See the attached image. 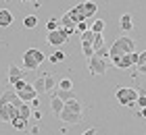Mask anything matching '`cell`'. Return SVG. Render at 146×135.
<instances>
[{
  "instance_id": "cell-1",
  "label": "cell",
  "mask_w": 146,
  "mask_h": 135,
  "mask_svg": "<svg viewBox=\"0 0 146 135\" xmlns=\"http://www.w3.org/2000/svg\"><path fill=\"white\" fill-rule=\"evenodd\" d=\"M19 104H21V100L17 98V92L6 90L0 96V121L13 123L15 119H19Z\"/></svg>"
},
{
  "instance_id": "cell-2",
  "label": "cell",
  "mask_w": 146,
  "mask_h": 135,
  "mask_svg": "<svg viewBox=\"0 0 146 135\" xmlns=\"http://www.w3.org/2000/svg\"><path fill=\"white\" fill-rule=\"evenodd\" d=\"M82 117H84V106L77 98L65 104L63 112L58 114V119H61L63 123H67V125H79L82 123Z\"/></svg>"
},
{
  "instance_id": "cell-3",
  "label": "cell",
  "mask_w": 146,
  "mask_h": 135,
  "mask_svg": "<svg viewBox=\"0 0 146 135\" xmlns=\"http://www.w3.org/2000/svg\"><path fill=\"white\" fill-rule=\"evenodd\" d=\"M134 52H136L134 40L127 38V36H121V38H117L115 42L109 46V60L113 56H127V54H134Z\"/></svg>"
},
{
  "instance_id": "cell-4",
  "label": "cell",
  "mask_w": 146,
  "mask_h": 135,
  "mask_svg": "<svg viewBox=\"0 0 146 135\" xmlns=\"http://www.w3.org/2000/svg\"><path fill=\"white\" fill-rule=\"evenodd\" d=\"M46 60V54L38 48H29L23 52V71H38L40 65Z\"/></svg>"
},
{
  "instance_id": "cell-5",
  "label": "cell",
  "mask_w": 146,
  "mask_h": 135,
  "mask_svg": "<svg viewBox=\"0 0 146 135\" xmlns=\"http://www.w3.org/2000/svg\"><path fill=\"white\" fill-rule=\"evenodd\" d=\"M138 90H134V87H117L115 90V98H117V102L121 104V106H127V108H136L138 104Z\"/></svg>"
},
{
  "instance_id": "cell-6",
  "label": "cell",
  "mask_w": 146,
  "mask_h": 135,
  "mask_svg": "<svg viewBox=\"0 0 146 135\" xmlns=\"http://www.w3.org/2000/svg\"><path fill=\"white\" fill-rule=\"evenodd\" d=\"M109 69V60H102V58H98V56H92L88 60V71L92 73V75H104Z\"/></svg>"
},
{
  "instance_id": "cell-7",
  "label": "cell",
  "mask_w": 146,
  "mask_h": 135,
  "mask_svg": "<svg viewBox=\"0 0 146 135\" xmlns=\"http://www.w3.org/2000/svg\"><path fill=\"white\" fill-rule=\"evenodd\" d=\"M17 98L21 100L23 104H31V102H34V100L38 98V92L34 90V85H31V83H25L23 90H19V92H17Z\"/></svg>"
},
{
  "instance_id": "cell-8",
  "label": "cell",
  "mask_w": 146,
  "mask_h": 135,
  "mask_svg": "<svg viewBox=\"0 0 146 135\" xmlns=\"http://www.w3.org/2000/svg\"><path fill=\"white\" fill-rule=\"evenodd\" d=\"M67 36L61 31V29H56V31H52V33H48V38H46V42H48L50 46H54V48H58V46H63L65 42H67Z\"/></svg>"
},
{
  "instance_id": "cell-9",
  "label": "cell",
  "mask_w": 146,
  "mask_h": 135,
  "mask_svg": "<svg viewBox=\"0 0 146 135\" xmlns=\"http://www.w3.org/2000/svg\"><path fill=\"white\" fill-rule=\"evenodd\" d=\"M77 6H79V11H82V15H84L86 21L98 13V4L96 2H82V4H77Z\"/></svg>"
},
{
  "instance_id": "cell-10",
  "label": "cell",
  "mask_w": 146,
  "mask_h": 135,
  "mask_svg": "<svg viewBox=\"0 0 146 135\" xmlns=\"http://www.w3.org/2000/svg\"><path fill=\"white\" fill-rule=\"evenodd\" d=\"M23 75H25V73H23L21 67H17V65H9V83H11V85H15L17 81H21Z\"/></svg>"
},
{
  "instance_id": "cell-11",
  "label": "cell",
  "mask_w": 146,
  "mask_h": 135,
  "mask_svg": "<svg viewBox=\"0 0 146 135\" xmlns=\"http://www.w3.org/2000/svg\"><path fill=\"white\" fill-rule=\"evenodd\" d=\"M111 63L117 67V69H131L134 67V63H131V54H127V56H113Z\"/></svg>"
},
{
  "instance_id": "cell-12",
  "label": "cell",
  "mask_w": 146,
  "mask_h": 135,
  "mask_svg": "<svg viewBox=\"0 0 146 135\" xmlns=\"http://www.w3.org/2000/svg\"><path fill=\"white\" fill-rule=\"evenodd\" d=\"M63 108H65V102H61V100L56 98V94L52 92L50 94V112L54 114V117H58V114L63 112Z\"/></svg>"
},
{
  "instance_id": "cell-13",
  "label": "cell",
  "mask_w": 146,
  "mask_h": 135,
  "mask_svg": "<svg viewBox=\"0 0 146 135\" xmlns=\"http://www.w3.org/2000/svg\"><path fill=\"white\" fill-rule=\"evenodd\" d=\"M119 27H121V31H131L134 29V23H131V15L129 13H123L121 19H119Z\"/></svg>"
},
{
  "instance_id": "cell-14",
  "label": "cell",
  "mask_w": 146,
  "mask_h": 135,
  "mask_svg": "<svg viewBox=\"0 0 146 135\" xmlns=\"http://www.w3.org/2000/svg\"><path fill=\"white\" fill-rule=\"evenodd\" d=\"M67 15H69V19H71V21L75 23V25L86 21V19H84V15H82V11H79V6H73L71 11H67Z\"/></svg>"
},
{
  "instance_id": "cell-15",
  "label": "cell",
  "mask_w": 146,
  "mask_h": 135,
  "mask_svg": "<svg viewBox=\"0 0 146 135\" xmlns=\"http://www.w3.org/2000/svg\"><path fill=\"white\" fill-rule=\"evenodd\" d=\"M13 23V13L9 9H0V27H9Z\"/></svg>"
},
{
  "instance_id": "cell-16",
  "label": "cell",
  "mask_w": 146,
  "mask_h": 135,
  "mask_svg": "<svg viewBox=\"0 0 146 135\" xmlns=\"http://www.w3.org/2000/svg\"><path fill=\"white\" fill-rule=\"evenodd\" d=\"M31 112H34V110H31V106L29 104H19V119H23V121H29L31 119Z\"/></svg>"
},
{
  "instance_id": "cell-17",
  "label": "cell",
  "mask_w": 146,
  "mask_h": 135,
  "mask_svg": "<svg viewBox=\"0 0 146 135\" xmlns=\"http://www.w3.org/2000/svg\"><path fill=\"white\" fill-rule=\"evenodd\" d=\"M44 75V87H46V92H50L52 94V90L56 87V79L50 75V73H42Z\"/></svg>"
},
{
  "instance_id": "cell-18",
  "label": "cell",
  "mask_w": 146,
  "mask_h": 135,
  "mask_svg": "<svg viewBox=\"0 0 146 135\" xmlns=\"http://www.w3.org/2000/svg\"><path fill=\"white\" fill-rule=\"evenodd\" d=\"M54 94H56V98L61 100V102H65V104L71 102V100H75V94H73V92H63V90H56Z\"/></svg>"
},
{
  "instance_id": "cell-19",
  "label": "cell",
  "mask_w": 146,
  "mask_h": 135,
  "mask_svg": "<svg viewBox=\"0 0 146 135\" xmlns=\"http://www.w3.org/2000/svg\"><path fill=\"white\" fill-rule=\"evenodd\" d=\"M65 58H67V54H65L63 50H54V52H52L50 56H48V60H50L52 65H56V63H63Z\"/></svg>"
},
{
  "instance_id": "cell-20",
  "label": "cell",
  "mask_w": 146,
  "mask_h": 135,
  "mask_svg": "<svg viewBox=\"0 0 146 135\" xmlns=\"http://www.w3.org/2000/svg\"><path fill=\"white\" fill-rule=\"evenodd\" d=\"M56 90H63V92H73V81L69 77H63L61 81H58Z\"/></svg>"
},
{
  "instance_id": "cell-21",
  "label": "cell",
  "mask_w": 146,
  "mask_h": 135,
  "mask_svg": "<svg viewBox=\"0 0 146 135\" xmlns=\"http://www.w3.org/2000/svg\"><path fill=\"white\" fill-rule=\"evenodd\" d=\"M92 48H94V54L104 48V38H102V33H94V42H92Z\"/></svg>"
},
{
  "instance_id": "cell-22",
  "label": "cell",
  "mask_w": 146,
  "mask_h": 135,
  "mask_svg": "<svg viewBox=\"0 0 146 135\" xmlns=\"http://www.w3.org/2000/svg\"><path fill=\"white\" fill-rule=\"evenodd\" d=\"M104 27H107V23H104L102 19H96V21L90 25V31H92V33H102Z\"/></svg>"
},
{
  "instance_id": "cell-23",
  "label": "cell",
  "mask_w": 146,
  "mask_h": 135,
  "mask_svg": "<svg viewBox=\"0 0 146 135\" xmlns=\"http://www.w3.org/2000/svg\"><path fill=\"white\" fill-rule=\"evenodd\" d=\"M31 85H34V90L38 92V96H40V94H44V92H46V87H44V75H40Z\"/></svg>"
},
{
  "instance_id": "cell-24",
  "label": "cell",
  "mask_w": 146,
  "mask_h": 135,
  "mask_svg": "<svg viewBox=\"0 0 146 135\" xmlns=\"http://www.w3.org/2000/svg\"><path fill=\"white\" fill-rule=\"evenodd\" d=\"M36 25H38V19L34 15H27V17L23 19V27H25V29H34Z\"/></svg>"
},
{
  "instance_id": "cell-25",
  "label": "cell",
  "mask_w": 146,
  "mask_h": 135,
  "mask_svg": "<svg viewBox=\"0 0 146 135\" xmlns=\"http://www.w3.org/2000/svg\"><path fill=\"white\" fill-rule=\"evenodd\" d=\"M11 125L15 127L17 131H25V129H27V121H23V119H15Z\"/></svg>"
},
{
  "instance_id": "cell-26",
  "label": "cell",
  "mask_w": 146,
  "mask_h": 135,
  "mask_svg": "<svg viewBox=\"0 0 146 135\" xmlns=\"http://www.w3.org/2000/svg\"><path fill=\"white\" fill-rule=\"evenodd\" d=\"M46 29H48V33L56 31V29H58V21H56V19H48V23H46Z\"/></svg>"
},
{
  "instance_id": "cell-27",
  "label": "cell",
  "mask_w": 146,
  "mask_h": 135,
  "mask_svg": "<svg viewBox=\"0 0 146 135\" xmlns=\"http://www.w3.org/2000/svg\"><path fill=\"white\" fill-rule=\"evenodd\" d=\"M94 56L102 58V60H109V48H107V46H104V48H100V50H98V52L94 54Z\"/></svg>"
},
{
  "instance_id": "cell-28",
  "label": "cell",
  "mask_w": 146,
  "mask_h": 135,
  "mask_svg": "<svg viewBox=\"0 0 146 135\" xmlns=\"http://www.w3.org/2000/svg\"><path fill=\"white\" fill-rule=\"evenodd\" d=\"M75 31H79V33H86V31H90V25L86 23V21H84V23H77V25H75Z\"/></svg>"
},
{
  "instance_id": "cell-29",
  "label": "cell",
  "mask_w": 146,
  "mask_h": 135,
  "mask_svg": "<svg viewBox=\"0 0 146 135\" xmlns=\"http://www.w3.org/2000/svg\"><path fill=\"white\" fill-rule=\"evenodd\" d=\"M140 108H146V94H140V96H138V102H136Z\"/></svg>"
},
{
  "instance_id": "cell-30",
  "label": "cell",
  "mask_w": 146,
  "mask_h": 135,
  "mask_svg": "<svg viewBox=\"0 0 146 135\" xmlns=\"http://www.w3.org/2000/svg\"><path fill=\"white\" fill-rule=\"evenodd\" d=\"M31 119H36V121H42V110H34V112H31Z\"/></svg>"
},
{
  "instance_id": "cell-31",
  "label": "cell",
  "mask_w": 146,
  "mask_h": 135,
  "mask_svg": "<svg viewBox=\"0 0 146 135\" xmlns=\"http://www.w3.org/2000/svg\"><path fill=\"white\" fill-rule=\"evenodd\" d=\"M82 135H96V127H90L88 131H84Z\"/></svg>"
},
{
  "instance_id": "cell-32",
  "label": "cell",
  "mask_w": 146,
  "mask_h": 135,
  "mask_svg": "<svg viewBox=\"0 0 146 135\" xmlns=\"http://www.w3.org/2000/svg\"><path fill=\"white\" fill-rule=\"evenodd\" d=\"M138 73H140V75H146V65L144 67H138Z\"/></svg>"
},
{
  "instance_id": "cell-33",
  "label": "cell",
  "mask_w": 146,
  "mask_h": 135,
  "mask_svg": "<svg viewBox=\"0 0 146 135\" xmlns=\"http://www.w3.org/2000/svg\"><path fill=\"white\" fill-rule=\"evenodd\" d=\"M29 106H31V108H38V106H40V100H38V98H36V100H34V102H31V104H29Z\"/></svg>"
},
{
  "instance_id": "cell-34",
  "label": "cell",
  "mask_w": 146,
  "mask_h": 135,
  "mask_svg": "<svg viewBox=\"0 0 146 135\" xmlns=\"http://www.w3.org/2000/svg\"><path fill=\"white\" fill-rule=\"evenodd\" d=\"M140 117H142V119H146V108H140Z\"/></svg>"
}]
</instances>
